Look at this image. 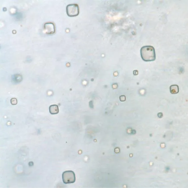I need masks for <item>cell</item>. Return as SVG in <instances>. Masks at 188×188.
<instances>
[{
    "instance_id": "6da1fadb",
    "label": "cell",
    "mask_w": 188,
    "mask_h": 188,
    "mask_svg": "<svg viewBox=\"0 0 188 188\" xmlns=\"http://www.w3.org/2000/svg\"><path fill=\"white\" fill-rule=\"evenodd\" d=\"M140 54L142 59L145 61H151L156 59L155 50L153 46H145L140 50Z\"/></svg>"
},
{
    "instance_id": "7a4b0ae2",
    "label": "cell",
    "mask_w": 188,
    "mask_h": 188,
    "mask_svg": "<svg viewBox=\"0 0 188 188\" xmlns=\"http://www.w3.org/2000/svg\"><path fill=\"white\" fill-rule=\"evenodd\" d=\"M62 178L63 182L65 184H71L76 181L74 172L72 171H67L63 172Z\"/></svg>"
},
{
    "instance_id": "3957f363",
    "label": "cell",
    "mask_w": 188,
    "mask_h": 188,
    "mask_svg": "<svg viewBox=\"0 0 188 188\" xmlns=\"http://www.w3.org/2000/svg\"><path fill=\"white\" fill-rule=\"evenodd\" d=\"M66 12L67 15L70 17L78 16L79 14V7L78 4H71L66 7Z\"/></svg>"
},
{
    "instance_id": "277c9868",
    "label": "cell",
    "mask_w": 188,
    "mask_h": 188,
    "mask_svg": "<svg viewBox=\"0 0 188 188\" xmlns=\"http://www.w3.org/2000/svg\"><path fill=\"white\" fill-rule=\"evenodd\" d=\"M45 33L48 34H53L55 33V25L52 22H47L44 25Z\"/></svg>"
},
{
    "instance_id": "5b68a950",
    "label": "cell",
    "mask_w": 188,
    "mask_h": 188,
    "mask_svg": "<svg viewBox=\"0 0 188 188\" xmlns=\"http://www.w3.org/2000/svg\"><path fill=\"white\" fill-rule=\"evenodd\" d=\"M50 113L52 115H55L59 112V108L57 105H52L49 108Z\"/></svg>"
},
{
    "instance_id": "8992f818",
    "label": "cell",
    "mask_w": 188,
    "mask_h": 188,
    "mask_svg": "<svg viewBox=\"0 0 188 188\" xmlns=\"http://www.w3.org/2000/svg\"><path fill=\"white\" fill-rule=\"evenodd\" d=\"M170 91L172 94H176L179 92V88L177 85H173L171 86L170 88Z\"/></svg>"
},
{
    "instance_id": "52a82bcc",
    "label": "cell",
    "mask_w": 188,
    "mask_h": 188,
    "mask_svg": "<svg viewBox=\"0 0 188 188\" xmlns=\"http://www.w3.org/2000/svg\"><path fill=\"white\" fill-rule=\"evenodd\" d=\"M11 103L12 105H16L17 103V99L15 98H13L11 100Z\"/></svg>"
},
{
    "instance_id": "ba28073f",
    "label": "cell",
    "mask_w": 188,
    "mask_h": 188,
    "mask_svg": "<svg viewBox=\"0 0 188 188\" xmlns=\"http://www.w3.org/2000/svg\"><path fill=\"white\" fill-rule=\"evenodd\" d=\"M120 101H121V102H124V101H126V96H120Z\"/></svg>"
},
{
    "instance_id": "9c48e42d",
    "label": "cell",
    "mask_w": 188,
    "mask_h": 188,
    "mask_svg": "<svg viewBox=\"0 0 188 188\" xmlns=\"http://www.w3.org/2000/svg\"><path fill=\"white\" fill-rule=\"evenodd\" d=\"M163 115V114L161 113H158V117H160V118L162 117Z\"/></svg>"
}]
</instances>
